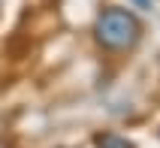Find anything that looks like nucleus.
I'll use <instances>...</instances> for the list:
<instances>
[{
  "mask_svg": "<svg viewBox=\"0 0 160 148\" xmlns=\"http://www.w3.org/2000/svg\"><path fill=\"white\" fill-rule=\"evenodd\" d=\"M94 33H97V43L109 52H127L133 48L142 27H139V18L127 9H103L94 24Z\"/></svg>",
  "mask_w": 160,
  "mask_h": 148,
  "instance_id": "1",
  "label": "nucleus"
},
{
  "mask_svg": "<svg viewBox=\"0 0 160 148\" xmlns=\"http://www.w3.org/2000/svg\"><path fill=\"white\" fill-rule=\"evenodd\" d=\"M136 3H145V0H136Z\"/></svg>",
  "mask_w": 160,
  "mask_h": 148,
  "instance_id": "3",
  "label": "nucleus"
},
{
  "mask_svg": "<svg viewBox=\"0 0 160 148\" xmlns=\"http://www.w3.org/2000/svg\"><path fill=\"white\" fill-rule=\"evenodd\" d=\"M94 145L97 148H133V142H127L118 133H97L94 136Z\"/></svg>",
  "mask_w": 160,
  "mask_h": 148,
  "instance_id": "2",
  "label": "nucleus"
},
{
  "mask_svg": "<svg viewBox=\"0 0 160 148\" xmlns=\"http://www.w3.org/2000/svg\"><path fill=\"white\" fill-rule=\"evenodd\" d=\"M0 148H6V145H3V142H0Z\"/></svg>",
  "mask_w": 160,
  "mask_h": 148,
  "instance_id": "4",
  "label": "nucleus"
}]
</instances>
